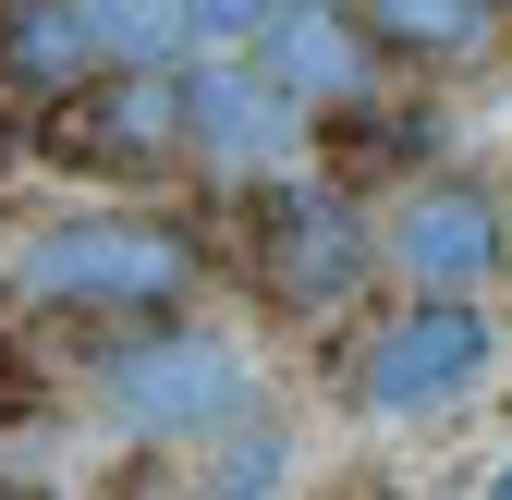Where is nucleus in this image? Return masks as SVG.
Returning <instances> with one entry per match:
<instances>
[{
    "label": "nucleus",
    "instance_id": "11",
    "mask_svg": "<svg viewBox=\"0 0 512 500\" xmlns=\"http://www.w3.org/2000/svg\"><path fill=\"white\" fill-rule=\"evenodd\" d=\"M86 37L98 61H196V0H86Z\"/></svg>",
    "mask_w": 512,
    "mask_h": 500
},
{
    "label": "nucleus",
    "instance_id": "14",
    "mask_svg": "<svg viewBox=\"0 0 512 500\" xmlns=\"http://www.w3.org/2000/svg\"><path fill=\"white\" fill-rule=\"evenodd\" d=\"M269 13H281V0H196V37H208V49H244Z\"/></svg>",
    "mask_w": 512,
    "mask_h": 500
},
{
    "label": "nucleus",
    "instance_id": "8",
    "mask_svg": "<svg viewBox=\"0 0 512 500\" xmlns=\"http://www.w3.org/2000/svg\"><path fill=\"white\" fill-rule=\"evenodd\" d=\"M244 49L269 61V74H281L305 110H342V98L366 86V49H378V37L354 25V0H281V13L256 25Z\"/></svg>",
    "mask_w": 512,
    "mask_h": 500
},
{
    "label": "nucleus",
    "instance_id": "2",
    "mask_svg": "<svg viewBox=\"0 0 512 500\" xmlns=\"http://www.w3.org/2000/svg\"><path fill=\"white\" fill-rule=\"evenodd\" d=\"M500 379V330L476 318V293H403L391 318L354 342V403L391 427H439Z\"/></svg>",
    "mask_w": 512,
    "mask_h": 500
},
{
    "label": "nucleus",
    "instance_id": "13",
    "mask_svg": "<svg viewBox=\"0 0 512 500\" xmlns=\"http://www.w3.org/2000/svg\"><path fill=\"white\" fill-rule=\"evenodd\" d=\"M281 476H293V440H281V427H256V440H232V427H220L208 488H281Z\"/></svg>",
    "mask_w": 512,
    "mask_h": 500
},
{
    "label": "nucleus",
    "instance_id": "4",
    "mask_svg": "<svg viewBox=\"0 0 512 500\" xmlns=\"http://www.w3.org/2000/svg\"><path fill=\"white\" fill-rule=\"evenodd\" d=\"M37 159L86 183L183 171V61H98L86 86L37 98Z\"/></svg>",
    "mask_w": 512,
    "mask_h": 500
},
{
    "label": "nucleus",
    "instance_id": "15",
    "mask_svg": "<svg viewBox=\"0 0 512 500\" xmlns=\"http://www.w3.org/2000/svg\"><path fill=\"white\" fill-rule=\"evenodd\" d=\"M13 159H37V98H13V110H0V171H13Z\"/></svg>",
    "mask_w": 512,
    "mask_h": 500
},
{
    "label": "nucleus",
    "instance_id": "5",
    "mask_svg": "<svg viewBox=\"0 0 512 500\" xmlns=\"http://www.w3.org/2000/svg\"><path fill=\"white\" fill-rule=\"evenodd\" d=\"M98 403H110L122 440H220L256 403V366L208 330H135V342L98 354Z\"/></svg>",
    "mask_w": 512,
    "mask_h": 500
},
{
    "label": "nucleus",
    "instance_id": "6",
    "mask_svg": "<svg viewBox=\"0 0 512 500\" xmlns=\"http://www.w3.org/2000/svg\"><path fill=\"white\" fill-rule=\"evenodd\" d=\"M305 98L269 74V61H183V159L196 171H220V183H256V171H281L293 147H305Z\"/></svg>",
    "mask_w": 512,
    "mask_h": 500
},
{
    "label": "nucleus",
    "instance_id": "7",
    "mask_svg": "<svg viewBox=\"0 0 512 500\" xmlns=\"http://www.w3.org/2000/svg\"><path fill=\"white\" fill-rule=\"evenodd\" d=\"M378 269H391L403 293H476L512 269V220L476 171H439V183H403L391 232H378Z\"/></svg>",
    "mask_w": 512,
    "mask_h": 500
},
{
    "label": "nucleus",
    "instance_id": "1",
    "mask_svg": "<svg viewBox=\"0 0 512 500\" xmlns=\"http://www.w3.org/2000/svg\"><path fill=\"white\" fill-rule=\"evenodd\" d=\"M0 293L49 318H171L196 293V244L147 208H61L0 244Z\"/></svg>",
    "mask_w": 512,
    "mask_h": 500
},
{
    "label": "nucleus",
    "instance_id": "10",
    "mask_svg": "<svg viewBox=\"0 0 512 500\" xmlns=\"http://www.w3.org/2000/svg\"><path fill=\"white\" fill-rule=\"evenodd\" d=\"M354 25L391 49V61H415V74H452V61L488 49L500 0H354Z\"/></svg>",
    "mask_w": 512,
    "mask_h": 500
},
{
    "label": "nucleus",
    "instance_id": "12",
    "mask_svg": "<svg viewBox=\"0 0 512 500\" xmlns=\"http://www.w3.org/2000/svg\"><path fill=\"white\" fill-rule=\"evenodd\" d=\"M317 122H330V159H342V171H403V159L427 147V122H415V110H378L366 86H354L342 110H317Z\"/></svg>",
    "mask_w": 512,
    "mask_h": 500
},
{
    "label": "nucleus",
    "instance_id": "16",
    "mask_svg": "<svg viewBox=\"0 0 512 500\" xmlns=\"http://www.w3.org/2000/svg\"><path fill=\"white\" fill-rule=\"evenodd\" d=\"M500 500H512V464H500Z\"/></svg>",
    "mask_w": 512,
    "mask_h": 500
},
{
    "label": "nucleus",
    "instance_id": "3",
    "mask_svg": "<svg viewBox=\"0 0 512 500\" xmlns=\"http://www.w3.org/2000/svg\"><path fill=\"white\" fill-rule=\"evenodd\" d=\"M244 269H256L269 305L330 318V305H354V281L378 269V232H366V208L342 196V183L256 171V183H244Z\"/></svg>",
    "mask_w": 512,
    "mask_h": 500
},
{
    "label": "nucleus",
    "instance_id": "9",
    "mask_svg": "<svg viewBox=\"0 0 512 500\" xmlns=\"http://www.w3.org/2000/svg\"><path fill=\"white\" fill-rule=\"evenodd\" d=\"M86 74H98L86 0H0V86H13V98H61Z\"/></svg>",
    "mask_w": 512,
    "mask_h": 500
}]
</instances>
